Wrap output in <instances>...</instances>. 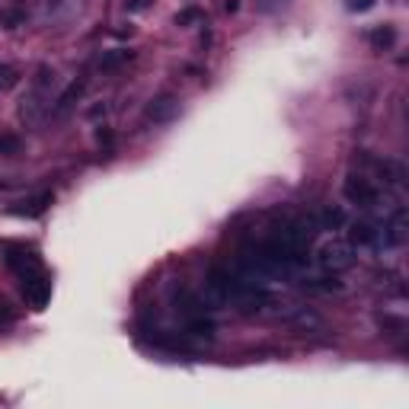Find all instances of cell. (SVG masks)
I'll use <instances>...</instances> for the list:
<instances>
[{
    "label": "cell",
    "mask_w": 409,
    "mask_h": 409,
    "mask_svg": "<svg viewBox=\"0 0 409 409\" xmlns=\"http://www.w3.org/2000/svg\"><path fill=\"white\" fill-rule=\"evenodd\" d=\"M19 74L13 71L10 64H0V90H10V87H17Z\"/></svg>",
    "instance_id": "9a60e30c"
},
{
    "label": "cell",
    "mask_w": 409,
    "mask_h": 409,
    "mask_svg": "<svg viewBox=\"0 0 409 409\" xmlns=\"http://www.w3.org/2000/svg\"><path fill=\"white\" fill-rule=\"evenodd\" d=\"M288 320H291L294 326H301V329H323V317H317V313L307 307H294L291 313H288Z\"/></svg>",
    "instance_id": "30bf717a"
},
{
    "label": "cell",
    "mask_w": 409,
    "mask_h": 409,
    "mask_svg": "<svg viewBox=\"0 0 409 409\" xmlns=\"http://www.w3.org/2000/svg\"><path fill=\"white\" fill-rule=\"evenodd\" d=\"M313 224H317L320 230H339V227H345V211L343 208H333V205H326V208L317 215Z\"/></svg>",
    "instance_id": "ba28073f"
},
{
    "label": "cell",
    "mask_w": 409,
    "mask_h": 409,
    "mask_svg": "<svg viewBox=\"0 0 409 409\" xmlns=\"http://www.w3.org/2000/svg\"><path fill=\"white\" fill-rule=\"evenodd\" d=\"M304 288H310V291H339L343 282H336V278H310V282H304Z\"/></svg>",
    "instance_id": "5bb4252c"
},
{
    "label": "cell",
    "mask_w": 409,
    "mask_h": 409,
    "mask_svg": "<svg viewBox=\"0 0 409 409\" xmlns=\"http://www.w3.org/2000/svg\"><path fill=\"white\" fill-rule=\"evenodd\" d=\"M7 262H10V269H17L19 275H29V272H42V262H39V259H35V253L10 250Z\"/></svg>",
    "instance_id": "8992f818"
},
{
    "label": "cell",
    "mask_w": 409,
    "mask_h": 409,
    "mask_svg": "<svg viewBox=\"0 0 409 409\" xmlns=\"http://www.w3.org/2000/svg\"><path fill=\"white\" fill-rule=\"evenodd\" d=\"M96 141H100L102 147H106V151H112V144H116V138H112V131H109V128H100V131H96Z\"/></svg>",
    "instance_id": "d6986e66"
},
{
    "label": "cell",
    "mask_w": 409,
    "mask_h": 409,
    "mask_svg": "<svg viewBox=\"0 0 409 409\" xmlns=\"http://www.w3.org/2000/svg\"><path fill=\"white\" fill-rule=\"evenodd\" d=\"M199 19H205V13H201V10H183V13L176 17V23H179V26H189V23H199Z\"/></svg>",
    "instance_id": "ac0fdd59"
},
{
    "label": "cell",
    "mask_w": 409,
    "mask_h": 409,
    "mask_svg": "<svg viewBox=\"0 0 409 409\" xmlns=\"http://www.w3.org/2000/svg\"><path fill=\"white\" fill-rule=\"evenodd\" d=\"M144 116L151 118V122H157V125H167V122H173V118L179 116V100H176L173 93H160V96H154V100L147 102Z\"/></svg>",
    "instance_id": "277c9868"
},
{
    "label": "cell",
    "mask_w": 409,
    "mask_h": 409,
    "mask_svg": "<svg viewBox=\"0 0 409 409\" xmlns=\"http://www.w3.org/2000/svg\"><path fill=\"white\" fill-rule=\"evenodd\" d=\"M317 262L323 269H329V272H339V269H349L355 262V250L345 240H326L317 250Z\"/></svg>",
    "instance_id": "6da1fadb"
},
{
    "label": "cell",
    "mask_w": 409,
    "mask_h": 409,
    "mask_svg": "<svg viewBox=\"0 0 409 409\" xmlns=\"http://www.w3.org/2000/svg\"><path fill=\"white\" fill-rule=\"evenodd\" d=\"M185 329H189L192 336H201V339H215V323L205 320V313H201V317L185 320Z\"/></svg>",
    "instance_id": "8fae6325"
},
{
    "label": "cell",
    "mask_w": 409,
    "mask_h": 409,
    "mask_svg": "<svg viewBox=\"0 0 409 409\" xmlns=\"http://www.w3.org/2000/svg\"><path fill=\"white\" fill-rule=\"evenodd\" d=\"M19 151H23V141H19L17 134H0V154L3 157H13Z\"/></svg>",
    "instance_id": "4fadbf2b"
},
{
    "label": "cell",
    "mask_w": 409,
    "mask_h": 409,
    "mask_svg": "<svg viewBox=\"0 0 409 409\" xmlns=\"http://www.w3.org/2000/svg\"><path fill=\"white\" fill-rule=\"evenodd\" d=\"M23 278V298L33 310H45L51 298V282L45 278V272H29V275H19Z\"/></svg>",
    "instance_id": "3957f363"
},
{
    "label": "cell",
    "mask_w": 409,
    "mask_h": 409,
    "mask_svg": "<svg viewBox=\"0 0 409 409\" xmlns=\"http://www.w3.org/2000/svg\"><path fill=\"white\" fill-rule=\"evenodd\" d=\"M84 87H87L84 80H74V84H71V87H67V90L58 96V102H55V109H51V116H58V118L64 116L67 109H71L77 100H80V96H84Z\"/></svg>",
    "instance_id": "52a82bcc"
},
{
    "label": "cell",
    "mask_w": 409,
    "mask_h": 409,
    "mask_svg": "<svg viewBox=\"0 0 409 409\" xmlns=\"http://www.w3.org/2000/svg\"><path fill=\"white\" fill-rule=\"evenodd\" d=\"M367 42H371V48L374 51L393 48V45H397V29H393V26H377V29H371Z\"/></svg>",
    "instance_id": "9c48e42d"
},
{
    "label": "cell",
    "mask_w": 409,
    "mask_h": 409,
    "mask_svg": "<svg viewBox=\"0 0 409 409\" xmlns=\"http://www.w3.org/2000/svg\"><path fill=\"white\" fill-rule=\"evenodd\" d=\"M345 199L352 201V205H361V208H374L377 205V189L371 179H365L361 173H352L345 176V185H343Z\"/></svg>",
    "instance_id": "7a4b0ae2"
},
{
    "label": "cell",
    "mask_w": 409,
    "mask_h": 409,
    "mask_svg": "<svg viewBox=\"0 0 409 409\" xmlns=\"http://www.w3.org/2000/svg\"><path fill=\"white\" fill-rule=\"evenodd\" d=\"M349 237H352V243H358V246H381V243H384V230L377 224H371V221H355Z\"/></svg>",
    "instance_id": "5b68a950"
},
{
    "label": "cell",
    "mask_w": 409,
    "mask_h": 409,
    "mask_svg": "<svg viewBox=\"0 0 409 409\" xmlns=\"http://www.w3.org/2000/svg\"><path fill=\"white\" fill-rule=\"evenodd\" d=\"M48 201H51V192H42L39 199L23 201V208H13V215H29V217H35V215H42Z\"/></svg>",
    "instance_id": "7c38bea8"
},
{
    "label": "cell",
    "mask_w": 409,
    "mask_h": 409,
    "mask_svg": "<svg viewBox=\"0 0 409 409\" xmlns=\"http://www.w3.org/2000/svg\"><path fill=\"white\" fill-rule=\"evenodd\" d=\"M128 7H131V10H141V7H147V0H131Z\"/></svg>",
    "instance_id": "44dd1931"
},
{
    "label": "cell",
    "mask_w": 409,
    "mask_h": 409,
    "mask_svg": "<svg viewBox=\"0 0 409 409\" xmlns=\"http://www.w3.org/2000/svg\"><path fill=\"white\" fill-rule=\"evenodd\" d=\"M128 58H131V51H112V55H102L100 58V67H118Z\"/></svg>",
    "instance_id": "2e32d148"
},
{
    "label": "cell",
    "mask_w": 409,
    "mask_h": 409,
    "mask_svg": "<svg viewBox=\"0 0 409 409\" xmlns=\"http://www.w3.org/2000/svg\"><path fill=\"white\" fill-rule=\"evenodd\" d=\"M224 10L227 13H237V10H240V0H224Z\"/></svg>",
    "instance_id": "ffe728a7"
},
{
    "label": "cell",
    "mask_w": 409,
    "mask_h": 409,
    "mask_svg": "<svg viewBox=\"0 0 409 409\" xmlns=\"http://www.w3.org/2000/svg\"><path fill=\"white\" fill-rule=\"evenodd\" d=\"M374 3L377 0H345V10H349V13H367Z\"/></svg>",
    "instance_id": "e0dca14e"
}]
</instances>
